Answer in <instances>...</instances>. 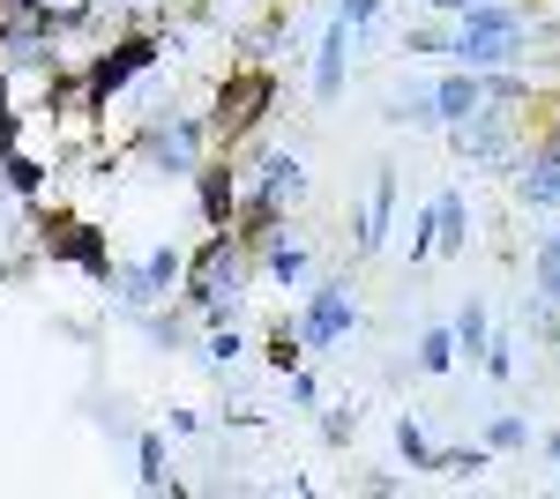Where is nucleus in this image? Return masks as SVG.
I'll return each mask as SVG.
<instances>
[{
    "label": "nucleus",
    "mask_w": 560,
    "mask_h": 499,
    "mask_svg": "<svg viewBox=\"0 0 560 499\" xmlns=\"http://www.w3.org/2000/svg\"><path fill=\"white\" fill-rule=\"evenodd\" d=\"M523 52H530V8L516 0H478L448 31V60H464V68H516Z\"/></svg>",
    "instance_id": "obj_1"
},
{
    "label": "nucleus",
    "mask_w": 560,
    "mask_h": 499,
    "mask_svg": "<svg viewBox=\"0 0 560 499\" xmlns=\"http://www.w3.org/2000/svg\"><path fill=\"white\" fill-rule=\"evenodd\" d=\"M247 261H255V253L240 247V231H232V224H217L210 239H202V253L179 269V284H187V298H195L210 321H224V313H232V292L247 284Z\"/></svg>",
    "instance_id": "obj_2"
},
{
    "label": "nucleus",
    "mask_w": 560,
    "mask_h": 499,
    "mask_svg": "<svg viewBox=\"0 0 560 499\" xmlns=\"http://www.w3.org/2000/svg\"><path fill=\"white\" fill-rule=\"evenodd\" d=\"M269 105H277V75L269 68H232L224 83H217V105H210V142L217 150H232L240 134H255L261 120H269Z\"/></svg>",
    "instance_id": "obj_3"
},
{
    "label": "nucleus",
    "mask_w": 560,
    "mask_h": 499,
    "mask_svg": "<svg viewBox=\"0 0 560 499\" xmlns=\"http://www.w3.org/2000/svg\"><path fill=\"white\" fill-rule=\"evenodd\" d=\"M150 60H158V31H128V38L113 45V52H97V60H90V75H83L90 112H105V105H113V90L128 83V75H142Z\"/></svg>",
    "instance_id": "obj_4"
},
{
    "label": "nucleus",
    "mask_w": 560,
    "mask_h": 499,
    "mask_svg": "<svg viewBox=\"0 0 560 499\" xmlns=\"http://www.w3.org/2000/svg\"><path fill=\"white\" fill-rule=\"evenodd\" d=\"M516 202L530 209H560V127H546V134H530L516 150Z\"/></svg>",
    "instance_id": "obj_5"
},
{
    "label": "nucleus",
    "mask_w": 560,
    "mask_h": 499,
    "mask_svg": "<svg viewBox=\"0 0 560 499\" xmlns=\"http://www.w3.org/2000/svg\"><path fill=\"white\" fill-rule=\"evenodd\" d=\"M38 231H45V253H52V261H75L90 276H113V253H105V231H97V224L52 209V216H38Z\"/></svg>",
    "instance_id": "obj_6"
},
{
    "label": "nucleus",
    "mask_w": 560,
    "mask_h": 499,
    "mask_svg": "<svg viewBox=\"0 0 560 499\" xmlns=\"http://www.w3.org/2000/svg\"><path fill=\"white\" fill-rule=\"evenodd\" d=\"M351 321H359V313H351V292H345V284H322V292H314V306H306L300 343H306V351H329Z\"/></svg>",
    "instance_id": "obj_7"
},
{
    "label": "nucleus",
    "mask_w": 560,
    "mask_h": 499,
    "mask_svg": "<svg viewBox=\"0 0 560 499\" xmlns=\"http://www.w3.org/2000/svg\"><path fill=\"white\" fill-rule=\"evenodd\" d=\"M195 194H202V216L217 224H232V209H240V171H232V157H210V165H195Z\"/></svg>",
    "instance_id": "obj_8"
},
{
    "label": "nucleus",
    "mask_w": 560,
    "mask_h": 499,
    "mask_svg": "<svg viewBox=\"0 0 560 499\" xmlns=\"http://www.w3.org/2000/svg\"><path fill=\"white\" fill-rule=\"evenodd\" d=\"M195 134H202V127L158 120L150 134H142V150H150V165H158V171H195Z\"/></svg>",
    "instance_id": "obj_9"
},
{
    "label": "nucleus",
    "mask_w": 560,
    "mask_h": 499,
    "mask_svg": "<svg viewBox=\"0 0 560 499\" xmlns=\"http://www.w3.org/2000/svg\"><path fill=\"white\" fill-rule=\"evenodd\" d=\"M179 269H187V261H179L173 247H158L142 269H120V298H128V306H150V298H165V284H173Z\"/></svg>",
    "instance_id": "obj_10"
},
{
    "label": "nucleus",
    "mask_w": 560,
    "mask_h": 499,
    "mask_svg": "<svg viewBox=\"0 0 560 499\" xmlns=\"http://www.w3.org/2000/svg\"><path fill=\"white\" fill-rule=\"evenodd\" d=\"M478 105H486V68H464V75L433 83V112H441V120H471Z\"/></svg>",
    "instance_id": "obj_11"
},
{
    "label": "nucleus",
    "mask_w": 560,
    "mask_h": 499,
    "mask_svg": "<svg viewBox=\"0 0 560 499\" xmlns=\"http://www.w3.org/2000/svg\"><path fill=\"white\" fill-rule=\"evenodd\" d=\"M345 45H351V23H329V38H322V68H314V90H322V97L345 90Z\"/></svg>",
    "instance_id": "obj_12"
},
{
    "label": "nucleus",
    "mask_w": 560,
    "mask_h": 499,
    "mask_svg": "<svg viewBox=\"0 0 560 499\" xmlns=\"http://www.w3.org/2000/svg\"><path fill=\"white\" fill-rule=\"evenodd\" d=\"M261 194H269V202H292V194H306L300 157H269V165H261Z\"/></svg>",
    "instance_id": "obj_13"
},
{
    "label": "nucleus",
    "mask_w": 560,
    "mask_h": 499,
    "mask_svg": "<svg viewBox=\"0 0 560 499\" xmlns=\"http://www.w3.org/2000/svg\"><path fill=\"white\" fill-rule=\"evenodd\" d=\"M388 209H396V179H374V209H366V224H359V253H374L382 247V224H388Z\"/></svg>",
    "instance_id": "obj_14"
},
{
    "label": "nucleus",
    "mask_w": 560,
    "mask_h": 499,
    "mask_svg": "<svg viewBox=\"0 0 560 499\" xmlns=\"http://www.w3.org/2000/svg\"><path fill=\"white\" fill-rule=\"evenodd\" d=\"M388 120H404V127H411V120H441V112H433V90L427 83H419V90H411V83L388 90Z\"/></svg>",
    "instance_id": "obj_15"
},
{
    "label": "nucleus",
    "mask_w": 560,
    "mask_h": 499,
    "mask_svg": "<svg viewBox=\"0 0 560 499\" xmlns=\"http://www.w3.org/2000/svg\"><path fill=\"white\" fill-rule=\"evenodd\" d=\"M433 224H441V247L456 253L464 239H471V216H464V194H441V209H433Z\"/></svg>",
    "instance_id": "obj_16"
},
{
    "label": "nucleus",
    "mask_w": 560,
    "mask_h": 499,
    "mask_svg": "<svg viewBox=\"0 0 560 499\" xmlns=\"http://www.w3.org/2000/svg\"><path fill=\"white\" fill-rule=\"evenodd\" d=\"M269 276H277V284H300V276H306V247L277 239V247H269Z\"/></svg>",
    "instance_id": "obj_17"
},
{
    "label": "nucleus",
    "mask_w": 560,
    "mask_h": 499,
    "mask_svg": "<svg viewBox=\"0 0 560 499\" xmlns=\"http://www.w3.org/2000/svg\"><path fill=\"white\" fill-rule=\"evenodd\" d=\"M269 366L300 373V335H292V321H269Z\"/></svg>",
    "instance_id": "obj_18"
},
{
    "label": "nucleus",
    "mask_w": 560,
    "mask_h": 499,
    "mask_svg": "<svg viewBox=\"0 0 560 499\" xmlns=\"http://www.w3.org/2000/svg\"><path fill=\"white\" fill-rule=\"evenodd\" d=\"M486 343H493V329H486V306H464V321H456V351H486Z\"/></svg>",
    "instance_id": "obj_19"
},
{
    "label": "nucleus",
    "mask_w": 560,
    "mask_h": 499,
    "mask_svg": "<svg viewBox=\"0 0 560 499\" xmlns=\"http://www.w3.org/2000/svg\"><path fill=\"white\" fill-rule=\"evenodd\" d=\"M419 366H427V373H448V366H456V335L433 329L427 343H419Z\"/></svg>",
    "instance_id": "obj_20"
},
{
    "label": "nucleus",
    "mask_w": 560,
    "mask_h": 499,
    "mask_svg": "<svg viewBox=\"0 0 560 499\" xmlns=\"http://www.w3.org/2000/svg\"><path fill=\"white\" fill-rule=\"evenodd\" d=\"M396 448H404V462H411V470H433V455H441L419 425H396Z\"/></svg>",
    "instance_id": "obj_21"
},
{
    "label": "nucleus",
    "mask_w": 560,
    "mask_h": 499,
    "mask_svg": "<svg viewBox=\"0 0 560 499\" xmlns=\"http://www.w3.org/2000/svg\"><path fill=\"white\" fill-rule=\"evenodd\" d=\"M538 298H553V306H560V231L538 247Z\"/></svg>",
    "instance_id": "obj_22"
},
{
    "label": "nucleus",
    "mask_w": 560,
    "mask_h": 499,
    "mask_svg": "<svg viewBox=\"0 0 560 499\" xmlns=\"http://www.w3.org/2000/svg\"><path fill=\"white\" fill-rule=\"evenodd\" d=\"M38 179H45V165H38V157L8 150V187H15V194H38Z\"/></svg>",
    "instance_id": "obj_23"
},
{
    "label": "nucleus",
    "mask_w": 560,
    "mask_h": 499,
    "mask_svg": "<svg viewBox=\"0 0 560 499\" xmlns=\"http://www.w3.org/2000/svg\"><path fill=\"white\" fill-rule=\"evenodd\" d=\"M135 462H142V485H173V477H165V440H158V432L135 448Z\"/></svg>",
    "instance_id": "obj_24"
},
{
    "label": "nucleus",
    "mask_w": 560,
    "mask_h": 499,
    "mask_svg": "<svg viewBox=\"0 0 560 499\" xmlns=\"http://www.w3.org/2000/svg\"><path fill=\"white\" fill-rule=\"evenodd\" d=\"M433 470H441V477H478V470H486V455H471V448H448V455H433Z\"/></svg>",
    "instance_id": "obj_25"
},
{
    "label": "nucleus",
    "mask_w": 560,
    "mask_h": 499,
    "mask_svg": "<svg viewBox=\"0 0 560 499\" xmlns=\"http://www.w3.org/2000/svg\"><path fill=\"white\" fill-rule=\"evenodd\" d=\"M493 448H523V417H493Z\"/></svg>",
    "instance_id": "obj_26"
},
{
    "label": "nucleus",
    "mask_w": 560,
    "mask_h": 499,
    "mask_svg": "<svg viewBox=\"0 0 560 499\" xmlns=\"http://www.w3.org/2000/svg\"><path fill=\"white\" fill-rule=\"evenodd\" d=\"M374 15H382V0H345V15H337V23H374Z\"/></svg>",
    "instance_id": "obj_27"
},
{
    "label": "nucleus",
    "mask_w": 560,
    "mask_h": 499,
    "mask_svg": "<svg viewBox=\"0 0 560 499\" xmlns=\"http://www.w3.org/2000/svg\"><path fill=\"white\" fill-rule=\"evenodd\" d=\"M546 455H553V462H560V432H546Z\"/></svg>",
    "instance_id": "obj_28"
},
{
    "label": "nucleus",
    "mask_w": 560,
    "mask_h": 499,
    "mask_svg": "<svg viewBox=\"0 0 560 499\" xmlns=\"http://www.w3.org/2000/svg\"><path fill=\"white\" fill-rule=\"evenodd\" d=\"M0 8H8V0H0Z\"/></svg>",
    "instance_id": "obj_29"
}]
</instances>
